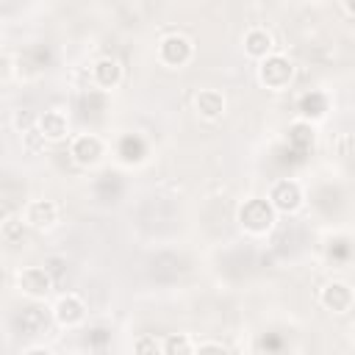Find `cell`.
<instances>
[{
  "mask_svg": "<svg viewBox=\"0 0 355 355\" xmlns=\"http://www.w3.org/2000/svg\"><path fill=\"white\" fill-rule=\"evenodd\" d=\"M6 3H11V0H6Z\"/></svg>",
  "mask_w": 355,
  "mask_h": 355,
  "instance_id": "cb8c5ba5",
  "label": "cell"
},
{
  "mask_svg": "<svg viewBox=\"0 0 355 355\" xmlns=\"http://www.w3.org/2000/svg\"><path fill=\"white\" fill-rule=\"evenodd\" d=\"M300 111H302L305 116H322V114H324V97H322L319 92L305 94V97L300 100Z\"/></svg>",
  "mask_w": 355,
  "mask_h": 355,
  "instance_id": "e0dca14e",
  "label": "cell"
},
{
  "mask_svg": "<svg viewBox=\"0 0 355 355\" xmlns=\"http://www.w3.org/2000/svg\"><path fill=\"white\" fill-rule=\"evenodd\" d=\"M322 302H324L330 311L341 313V311H347V308L352 305V291H349L344 283H330V286L322 291Z\"/></svg>",
  "mask_w": 355,
  "mask_h": 355,
  "instance_id": "8992f818",
  "label": "cell"
},
{
  "mask_svg": "<svg viewBox=\"0 0 355 355\" xmlns=\"http://www.w3.org/2000/svg\"><path fill=\"white\" fill-rule=\"evenodd\" d=\"M94 78H97L100 86L111 89V86L119 80V64H116L114 58H103V61H97V67H94Z\"/></svg>",
  "mask_w": 355,
  "mask_h": 355,
  "instance_id": "4fadbf2b",
  "label": "cell"
},
{
  "mask_svg": "<svg viewBox=\"0 0 355 355\" xmlns=\"http://www.w3.org/2000/svg\"><path fill=\"white\" fill-rule=\"evenodd\" d=\"M119 155L125 161H139L144 155V141L139 136H125L122 144H119Z\"/></svg>",
  "mask_w": 355,
  "mask_h": 355,
  "instance_id": "2e32d148",
  "label": "cell"
},
{
  "mask_svg": "<svg viewBox=\"0 0 355 355\" xmlns=\"http://www.w3.org/2000/svg\"><path fill=\"white\" fill-rule=\"evenodd\" d=\"M263 349H280V338H263Z\"/></svg>",
  "mask_w": 355,
  "mask_h": 355,
  "instance_id": "44dd1931",
  "label": "cell"
},
{
  "mask_svg": "<svg viewBox=\"0 0 355 355\" xmlns=\"http://www.w3.org/2000/svg\"><path fill=\"white\" fill-rule=\"evenodd\" d=\"M239 219L247 230L252 233H263L272 227V205L266 200H247L244 208L239 211Z\"/></svg>",
  "mask_w": 355,
  "mask_h": 355,
  "instance_id": "6da1fadb",
  "label": "cell"
},
{
  "mask_svg": "<svg viewBox=\"0 0 355 355\" xmlns=\"http://www.w3.org/2000/svg\"><path fill=\"white\" fill-rule=\"evenodd\" d=\"M39 125H42V136H47V139H61L67 133V119L61 111H44Z\"/></svg>",
  "mask_w": 355,
  "mask_h": 355,
  "instance_id": "7c38bea8",
  "label": "cell"
},
{
  "mask_svg": "<svg viewBox=\"0 0 355 355\" xmlns=\"http://www.w3.org/2000/svg\"><path fill=\"white\" fill-rule=\"evenodd\" d=\"M164 349H166V352H191V344H189L186 338H169Z\"/></svg>",
  "mask_w": 355,
  "mask_h": 355,
  "instance_id": "d6986e66",
  "label": "cell"
},
{
  "mask_svg": "<svg viewBox=\"0 0 355 355\" xmlns=\"http://www.w3.org/2000/svg\"><path fill=\"white\" fill-rule=\"evenodd\" d=\"M136 349H139V352H158L161 347H158L155 341H139V344H136Z\"/></svg>",
  "mask_w": 355,
  "mask_h": 355,
  "instance_id": "ffe728a7",
  "label": "cell"
},
{
  "mask_svg": "<svg viewBox=\"0 0 355 355\" xmlns=\"http://www.w3.org/2000/svg\"><path fill=\"white\" fill-rule=\"evenodd\" d=\"M269 44H272V39H269L266 31H250L247 39H244V47H247L250 55H266Z\"/></svg>",
  "mask_w": 355,
  "mask_h": 355,
  "instance_id": "5bb4252c",
  "label": "cell"
},
{
  "mask_svg": "<svg viewBox=\"0 0 355 355\" xmlns=\"http://www.w3.org/2000/svg\"><path fill=\"white\" fill-rule=\"evenodd\" d=\"M272 202L275 208L280 211H294L300 205V186L294 180H280L275 189H272Z\"/></svg>",
  "mask_w": 355,
  "mask_h": 355,
  "instance_id": "5b68a950",
  "label": "cell"
},
{
  "mask_svg": "<svg viewBox=\"0 0 355 355\" xmlns=\"http://www.w3.org/2000/svg\"><path fill=\"white\" fill-rule=\"evenodd\" d=\"M161 58L172 67H180L191 58V44L183 39V36H166L161 42Z\"/></svg>",
  "mask_w": 355,
  "mask_h": 355,
  "instance_id": "277c9868",
  "label": "cell"
},
{
  "mask_svg": "<svg viewBox=\"0 0 355 355\" xmlns=\"http://www.w3.org/2000/svg\"><path fill=\"white\" fill-rule=\"evenodd\" d=\"M17 327L28 336H36L47 327V313L42 308H22V313L17 316Z\"/></svg>",
  "mask_w": 355,
  "mask_h": 355,
  "instance_id": "52a82bcc",
  "label": "cell"
},
{
  "mask_svg": "<svg viewBox=\"0 0 355 355\" xmlns=\"http://www.w3.org/2000/svg\"><path fill=\"white\" fill-rule=\"evenodd\" d=\"M288 141H291V150L294 153H305L313 141V130L308 125H294L291 133H288Z\"/></svg>",
  "mask_w": 355,
  "mask_h": 355,
  "instance_id": "9a60e30c",
  "label": "cell"
},
{
  "mask_svg": "<svg viewBox=\"0 0 355 355\" xmlns=\"http://www.w3.org/2000/svg\"><path fill=\"white\" fill-rule=\"evenodd\" d=\"M222 108H225V100H222V94H219V92L205 89V92H200V94H197V111H200L202 116L214 119V116H219V114H222Z\"/></svg>",
  "mask_w": 355,
  "mask_h": 355,
  "instance_id": "8fae6325",
  "label": "cell"
},
{
  "mask_svg": "<svg viewBox=\"0 0 355 355\" xmlns=\"http://www.w3.org/2000/svg\"><path fill=\"white\" fill-rule=\"evenodd\" d=\"M3 236L8 244H14L17 239H22V222H6L3 225Z\"/></svg>",
  "mask_w": 355,
  "mask_h": 355,
  "instance_id": "ac0fdd59",
  "label": "cell"
},
{
  "mask_svg": "<svg viewBox=\"0 0 355 355\" xmlns=\"http://www.w3.org/2000/svg\"><path fill=\"white\" fill-rule=\"evenodd\" d=\"M261 80L269 86V89H283L288 80H291V64L280 55L275 58H266L261 64Z\"/></svg>",
  "mask_w": 355,
  "mask_h": 355,
  "instance_id": "7a4b0ae2",
  "label": "cell"
},
{
  "mask_svg": "<svg viewBox=\"0 0 355 355\" xmlns=\"http://www.w3.org/2000/svg\"><path fill=\"white\" fill-rule=\"evenodd\" d=\"M83 302L78 300V297H64L61 302H58V308H55V313H58V322L61 324H78L80 319H83Z\"/></svg>",
  "mask_w": 355,
  "mask_h": 355,
  "instance_id": "30bf717a",
  "label": "cell"
},
{
  "mask_svg": "<svg viewBox=\"0 0 355 355\" xmlns=\"http://www.w3.org/2000/svg\"><path fill=\"white\" fill-rule=\"evenodd\" d=\"M19 288L33 294V297H44L50 291V272L47 266H31L19 275Z\"/></svg>",
  "mask_w": 355,
  "mask_h": 355,
  "instance_id": "3957f363",
  "label": "cell"
},
{
  "mask_svg": "<svg viewBox=\"0 0 355 355\" xmlns=\"http://www.w3.org/2000/svg\"><path fill=\"white\" fill-rule=\"evenodd\" d=\"M100 141L94 139V136H80V139H75V144H72V155H75V161L78 164H94L97 158H100Z\"/></svg>",
  "mask_w": 355,
  "mask_h": 355,
  "instance_id": "ba28073f",
  "label": "cell"
},
{
  "mask_svg": "<svg viewBox=\"0 0 355 355\" xmlns=\"http://www.w3.org/2000/svg\"><path fill=\"white\" fill-rule=\"evenodd\" d=\"M352 341H355V330H352Z\"/></svg>",
  "mask_w": 355,
  "mask_h": 355,
  "instance_id": "603a6c76",
  "label": "cell"
},
{
  "mask_svg": "<svg viewBox=\"0 0 355 355\" xmlns=\"http://www.w3.org/2000/svg\"><path fill=\"white\" fill-rule=\"evenodd\" d=\"M28 222H31L33 227H47V225H53V222H55V205H53L50 200H36V202H31V208H28Z\"/></svg>",
  "mask_w": 355,
  "mask_h": 355,
  "instance_id": "9c48e42d",
  "label": "cell"
},
{
  "mask_svg": "<svg viewBox=\"0 0 355 355\" xmlns=\"http://www.w3.org/2000/svg\"><path fill=\"white\" fill-rule=\"evenodd\" d=\"M347 8H349V11L355 14V0H347Z\"/></svg>",
  "mask_w": 355,
  "mask_h": 355,
  "instance_id": "7402d4cb",
  "label": "cell"
}]
</instances>
